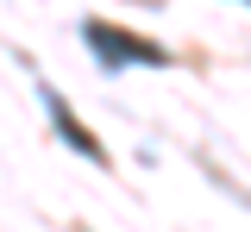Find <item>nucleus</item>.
I'll return each mask as SVG.
<instances>
[{
	"label": "nucleus",
	"mask_w": 251,
	"mask_h": 232,
	"mask_svg": "<svg viewBox=\"0 0 251 232\" xmlns=\"http://www.w3.org/2000/svg\"><path fill=\"white\" fill-rule=\"evenodd\" d=\"M82 38H88V50L100 57V69H126V63H170L163 57V44H151V38H132V32H107V25H82Z\"/></svg>",
	"instance_id": "f257e3e1"
},
{
	"label": "nucleus",
	"mask_w": 251,
	"mask_h": 232,
	"mask_svg": "<svg viewBox=\"0 0 251 232\" xmlns=\"http://www.w3.org/2000/svg\"><path fill=\"white\" fill-rule=\"evenodd\" d=\"M44 107H50V119H57V138H63V144H75V151H82L88 163H107V151H100V138H94L88 126H82V119L69 113V100H63L57 88H44Z\"/></svg>",
	"instance_id": "f03ea898"
}]
</instances>
